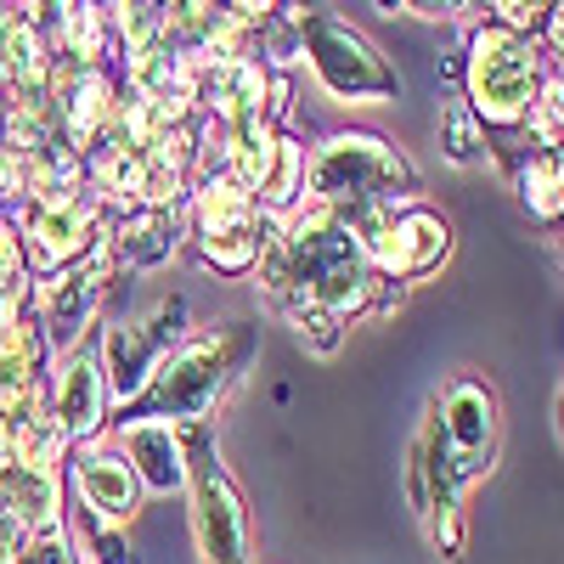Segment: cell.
Wrapping results in <instances>:
<instances>
[{
  "label": "cell",
  "mask_w": 564,
  "mask_h": 564,
  "mask_svg": "<svg viewBox=\"0 0 564 564\" xmlns=\"http://www.w3.org/2000/svg\"><path fill=\"white\" fill-rule=\"evenodd\" d=\"M57 417H63V435H97L102 423V372L85 350L68 356L57 372Z\"/></svg>",
  "instance_id": "cell-12"
},
{
  "label": "cell",
  "mask_w": 564,
  "mask_h": 564,
  "mask_svg": "<svg viewBox=\"0 0 564 564\" xmlns=\"http://www.w3.org/2000/svg\"><path fill=\"white\" fill-rule=\"evenodd\" d=\"M198 231H204V260L215 271H249L265 249L260 238V209L249 198V186L243 181H204V193H198Z\"/></svg>",
  "instance_id": "cell-8"
},
{
  "label": "cell",
  "mask_w": 564,
  "mask_h": 564,
  "mask_svg": "<svg viewBox=\"0 0 564 564\" xmlns=\"http://www.w3.org/2000/svg\"><path fill=\"white\" fill-rule=\"evenodd\" d=\"M193 525H198V547L204 564H249V513L243 497L231 486V475L220 468V457L204 446V435L193 441Z\"/></svg>",
  "instance_id": "cell-5"
},
{
  "label": "cell",
  "mask_w": 564,
  "mask_h": 564,
  "mask_svg": "<svg viewBox=\"0 0 564 564\" xmlns=\"http://www.w3.org/2000/svg\"><path fill=\"white\" fill-rule=\"evenodd\" d=\"M452 254V226L423 209V204H401V209H372L367 215V260L384 276H423Z\"/></svg>",
  "instance_id": "cell-7"
},
{
  "label": "cell",
  "mask_w": 564,
  "mask_h": 564,
  "mask_svg": "<svg viewBox=\"0 0 564 564\" xmlns=\"http://www.w3.org/2000/svg\"><path fill=\"white\" fill-rule=\"evenodd\" d=\"M395 186H412V170L379 135H334L311 164V193L327 209H367L379 198H401Z\"/></svg>",
  "instance_id": "cell-3"
},
{
  "label": "cell",
  "mask_w": 564,
  "mask_h": 564,
  "mask_svg": "<svg viewBox=\"0 0 564 564\" xmlns=\"http://www.w3.org/2000/svg\"><path fill=\"white\" fill-rule=\"evenodd\" d=\"M276 249H282V265H289V282L311 305L350 316L379 289V271H372L367 249L350 238L339 209H327V204H311L305 215H294L289 238H276Z\"/></svg>",
  "instance_id": "cell-1"
},
{
  "label": "cell",
  "mask_w": 564,
  "mask_h": 564,
  "mask_svg": "<svg viewBox=\"0 0 564 564\" xmlns=\"http://www.w3.org/2000/svg\"><path fill=\"white\" fill-rule=\"evenodd\" d=\"M108 249L124 265H159L175 249V215L170 209H141L119 226V238H108Z\"/></svg>",
  "instance_id": "cell-15"
},
{
  "label": "cell",
  "mask_w": 564,
  "mask_h": 564,
  "mask_svg": "<svg viewBox=\"0 0 564 564\" xmlns=\"http://www.w3.org/2000/svg\"><path fill=\"white\" fill-rule=\"evenodd\" d=\"M531 85H536V57L520 40V29L491 23L475 34V57H468V90L475 108L491 124H520L531 113Z\"/></svg>",
  "instance_id": "cell-4"
},
{
  "label": "cell",
  "mask_w": 564,
  "mask_h": 564,
  "mask_svg": "<svg viewBox=\"0 0 564 564\" xmlns=\"http://www.w3.org/2000/svg\"><path fill=\"white\" fill-rule=\"evenodd\" d=\"M175 334H181V300L159 305L141 322H119L108 334V390L119 401H135L141 390H148V379L159 372L164 350L175 345Z\"/></svg>",
  "instance_id": "cell-9"
},
{
  "label": "cell",
  "mask_w": 564,
  "mask_h": 564,
  "mask_svg": "<svg viewBox=\"0 0 564 564\" xmlns=\"http://www.w3.org/2000/svg\"><path fill=\"white\" fill-rule=\"evenodd\" d=\"M260 97H265V74H260L254 63H243V57L220 63L215 79H209V102H215V113H220L231 130L249 124V119H260Z\"/></svg>",
  "instance_id": "cell-14"
},
{
  "label": "cell",
  "mask_w": 564,
  "mask_h": 564,
  "mask_svg": "<svg viewBox=\"0 0 564 564\" xmlns=\"http://www.w3.org/2000/svg\"><path fill=\"white\" fill-rule=\"evenodd\" d=\"M231 7H238L243 18H265V12L276 7V0H231Z\"/></svg>",
  "instance_id": "cell-25"
},
{
  "label": "cell",
  "mask_w": 564,
  "mask_h": 564,
  "mask_svg": "<svg viewBox=\"0 0 564 564\" xmlns=\"http://www.w3.org/2000/svg\"><path fill=\"white\" fill-rule=\"evenodd\" d=\"M260 193H265V209H289L294 204V193H300V148L294 141H276L271 170L260 175Z\"/></svg>",
  "instance_id": "cell-19"
},
{
  "label": "cell",
  "mask_w": 564,
  "mask_h": 564,
  "mask_svg": "<svg viewBox=\"0 0 564 564\" xmlns=\"http://www.w3.org/2000/svg\"><path fill=\"white\" fill-rule=\"evenodd\" d=\"M68 45L90 63V57H102V18H97V7H68Z\"/></svg>",
  "instance_id": "cell-22"
},
{
  "label": "cell",
  "mask_w": 564,
  "mask_h": 564,
  "mask_svg": "<svg viewBox=\"0 0 564 564\" xmlns=\"http://www.w3.org/2000/svg\"><path fill=\"white\" fill-rule=\"evenodd\" d=\"M294 327H300V339H311L316 350H334L339 345V327H345V316L339 311H327V305H294Z\"/></svg>",
  "instance_id": "cell-20"
},
{
  "label": "cell",
  "mask_w": 564,
  "mask_h": 564,
  "mask_svg": "<svg viewBox=\"0 0 564 564\" xmlns=\"http://www.w3.org/2000/svg\"><path fill=\"white\" fill-rule=\"evenodd\" d=\"M29 536H34V531L18 520V513L0 508V564H18V558L29 553Z\"/></svg>",
  "instance_id": "cell-23"
},
{
  "label": "cell",
  "mask_w": 564,
  "mask_h": 564,
  "mask_svg": "<svg viewBox=\"0 0 564 564\" xmlns=\"http://www.w3.org/2000/svg\"><path fill=\"white\" fill-rule=\"evenodd\" d=\"M441 148H446L452 164H475V159H480L486 130H480V113L468 108V102H452V108L441 113Z\"/></svg>",
  "instance_id": "cell-18"
},
{
  "label": "cell",
  "mask_w": 564,
  "mask_h": 564,
  "mask_svg": "<svg viewBox=\"0 0 564 564\" xmlns=\"http://www.w3.org/2000/svg\"><path fill=\"white\" fill-rule=\"evenodd\" d=\"M558 435H564V390H558Z\"/></svg>",
  "instance_id": "cell-27"
},
{
  "label": "cell",
  "mask_w": 564,
  "mask_h": 564,
  "mask_svg": "<svg viewBox=\"0 0 564 564\" xmlns=\"http://www.w3.org/2000/svg\"><path fill=\"white\" fill-rule=\"evenodd\" d=\"M12 513H18L29 531H52V525H57L52 468H18V475H12Z\"/></svg>",
  "instance_id": "cell-17"
},
{
  "label": "cell",
  "mask_w": 564,
  "mask_h": 564,
  "mask_svg": "<svg viewBox=\"0 0 564 564\" xmlns=\"http://www.w3.org/2000/svg\"><path fill=\"white\" fill-rule=\"evenodd\" d=\"M497 12L508 18V29H525V23L553 12V0H497Z\"/></svg>",
  "instance_id": "cell-24"
},
{
  "label": "cell",
  "mask_w": 564,
  "mask_h": 564,
  "mask_svg": "<svg viewBox=\"0 0 564 564\" xmlns=\"http://www.w3.org/2000/svg\"><path fill=\"white\" fill-rule=\"evenodd\" d=\"M249 361V334L238 339H198L181 356L159 361V379H148V390L135 395V417H204L215 406V395L226 390V379Z\"/></svg>",
  "instance_id": "cell-2"
},
{
  "label": "cell",
  "mask_w": 564,
  "mask_h": 564,
  "mask_svg": "<svg viewBox=\"0 0 564 564\" xmlns=\"http://www.w3.org/2000/svg\"><path fill=\"white\" fill-rule=\"evenodd\" d=\"M525 204L536 215H558V164L553 159H531V170H525Z\"/></svg>",
  "instance_id": "cell-21"
},
{
  "label": "cell",
  "mask_w": 564,
  "mask_h": 564,
  "mask_svg": "<svg viewBox=\"0 0 564 564\" xmlns=\"http://www.w3.org/2000/svg\"><path fill=\"white\" fill-rule=\"evenodd\" d=\"M124 452L135 463V480L153 486V491H170L186 480V452L175 441V430L164 417H130L124 423Z\"/></svg>",
  "instance_id": "cell-10"
},
{
  "label": "cell",
  "mask_w": 564,
  "mask_h": 564,
  "mask_svg": "<svg viewBox=\"0 0 564 564\" xmlns=\"http://www.w3.org/2000/svg\"><path fill=\"white\" fill-rule=\"evenodd\" d=\"M74 480L85 491V502L102 513V520H130L135 513V468L119 457H79Z\"/></svg>",
  "instance_id": "cell-13"
},
{
  "label": "cell",
  "mask_w": 564,
  "mask_h": 564,
  "mask_svg": "<svg viewBox=\"0 0 564 564\" xmlns=\"http://www.w3.org/2000/svg\"><path fill=\"white\" fill-rule=\"evenodd\" d=\"M417 7H435V12H457L463 0H417Z\"/></svg>",
  "instance_id": "cell-26"
},
{
  "label": "cell",
  "mask_w": 564,
  "mask_h": 564,
  "mask_svg": "<svg viewBox=\"0 0 564 564\" xmlns=\"http://www.w3.org/2000/svg\"><path fill=\"white\" fill-rule=\"evenodd\" d=\"M85 231L90 215L79 209V198H68L63 186H52L40 204H34V260L40 265H68L85 254Z\"/></svg>",
  "instance_id": "cell-11"
},
{
  "label": "cell",
  "mask_w": 564,
  "mask_h": 564,
  "mask_svg": "<svg viewBox=\"0 0 564 564\" xmlns=\"http://www.w3.org/2000/svg\"><path fill=\"white\" fill-rule=\"evenodd\" d=\"M63 113H68L74 135H90L97 124H108V119H113L108 79H102L97 68H79V74H68V79H63Z\"/></svg>",
  "instance_id": "cell-16"
},
{
  "label": "cell",
  "mask_w": 564,
  "mask_h": 564,
  "mask_svg": "<svg viewBox=\"0 0 564 564\" xmlns=\"http://www.w3.org/2000/svg\"><path fill=\"white\" fill-rule=\"evenodd\" d=\"M305 52H311L316 79L334 90V97H350V102H384V97H395L390 63L372 52L356 29H345L334 18H311L305 23Z\"/></svg>",
  "instance_id": "cell-6"
}]
</instances>
